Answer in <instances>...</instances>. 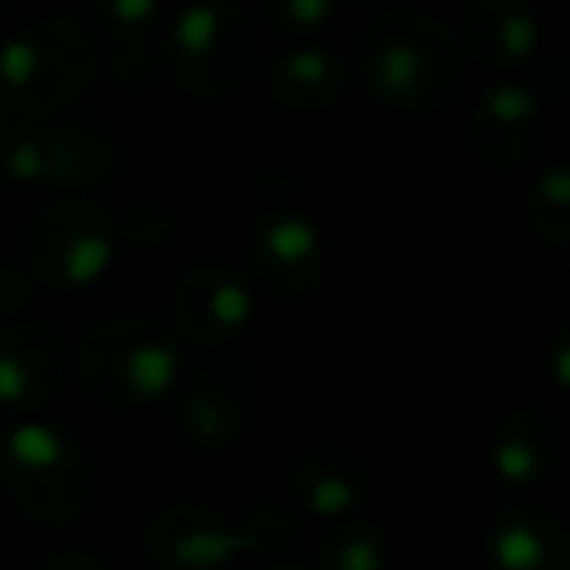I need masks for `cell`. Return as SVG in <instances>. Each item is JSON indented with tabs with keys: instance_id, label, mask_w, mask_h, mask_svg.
Masks as SVG:
<instances>
[{
	"instance_id": "cell-1",
	"label": "cell",
	"mask_w": 570,
	"mask_h": 570,
	"mask_svg": "<svg viewBox=\"0 0 570 570\" xmlns=\"http://www.w3.org/2000/svg\"><path fill=\"white\" fill-rule=\"evenodd\" d=\"M360 79L383 106L411 118H438L465 90V56L458 36L422 9H387L372 17L356 43Z\"/></svg>"
},
{
	"instance_id": "cell-2",
	"label": "cell",
	"mask_w": 570,
	"mask_h": 570,
	"mask_svg": "<svg viewBox=\"0 0 570 570\" xmlns=\"http://www.w3.org/2000/svg\"><path fill=\"white\" fill-rule=\"evenodd\" d=\"M98 67L95 32L75 17L48 12L0 43V98L20 118L48 121L87 95Z\"/></svg>"
},
{
	"instance_id": "cell-3",
	"label": "cell",
	"mask_w": 570,
	"mask_h": 570,
	"mask_svg": "<svg viewBox=\"0 0 570 570\" xmlns=\"http://www.w3.org/2000/svg\"><path fill=\"white\" fill-rule=\"evenodd\" d=\"M75 383L106 411H141L168 395L184 375L180 341L149 317H110L82 336L71 360Z\"/></svg>"
},
{
	"instance_id": "cell-4",
	"label": "cell",
	"mask_w": 570,
	"mask_h": 570,
	"mask_svg": "<svg viewBox=\"0 0 570 570\" xmlns=\"http://www.w3.org/2000/svg\"><path fill=\"white\" fill-rule=\"evenodd\" d=\"M258 24L238 0L184 4L165 28L160 59L173 87L199 102L227 98L250 79L258 63Z\"/></svg>"
},
{
	"instance_id": "cell-5",
	"label": "cell",
	"mask_w": 570,
	"mask_h": 570,
	"mask_svg": "<svg viewBox=\"0 0 570 570\" xmlns=\"http://www.w3.org/2000/svg\"><path fill=\"white\" fill-rule=\"evenodd\" d=\"M0 481L28 520L51 528L87 515L95 497V469L79 438L40 419L17 422L0 438Z\"/></svg>"
},
{
	"instance_id": "cell-6",
	"label": "cell",
	"mask_w": 570,
	"mask_h": 570,
	"mask_svg": "<svg viewBox=\"0 0 570 570\" xmlns=\"http://www.w3.org/2000/svg\"><path fill=\"white\" fill-rule=\"evenodd\" d=\"M20 254L32 285L51 294H82L110 274L118 258V227L102 204L63 196L24 223Z\"/></svg>"
},
{
	"instance_id": "cell-7",
	"label": "cell",
	"mask_w": 570,
	"mask_h": 570,
	"mask_svg": "<svg viewBox=\"0 0 570 570\" xmlns=\"http://www.w3.org/2000/svg\"><path fill=\"white\" fill-rule=\"evenodd\" d=\"M118 145L102 126L17 121L0 134V180L20 188L90 191L118 176Z\"/></svg>"
},
{
	"instance_id": "cell-8",
	"label": "cell",
	"mask_w": 570,
	"mask_h": 570,
	"mask_svg": "<svg viewBox=\"0 0 570 570\" xmlns=\"http://www.w3.org/2000/svg\"><path fill=\"white\" fill-rule=\"evenodd\" d=\"M246 282L274 302H297L325 277V235L305 212L277 207L246 230Z\"/></svg>"
},
{
	"instance_id": "cell-9",
	"label": "cell",
	"mask_w": 570,
	"mask_h": 570,
	"mask_svg": "<svg viewBox=\"0 0 570 570\" xmlns=\"http://www.w3.org/2000/svg\"><path fill=\"white\" fill-rule=\"evenodd\" d=\"M254 317V289L223 258H204L184 269L173 289V333L196 348H223Z\"/></svg>"
},
{
	"instance_id": "cell-10",
	"label": "cell",
	"mask_w": 570,
	"mask_h": 570,
	"mask_svg": "<svg viewBox=\"0 0 570 570\" xmlns=\"http://www.w3.org/2000/svg\"><path fill=\"white\" fill-rule=\"evenodd\" d=\"M547 141V106L523 82H497L469 110V145L497 173H523Z\"/></svg>"
},
{
	"instance_id": "cell-11",
	"label": "cell",
	"mask_w": 570,
	"mask_h": 570,
	"mask_svg": "<svg viewBox=\"0 0 570 570\" xmlns=\"http://www.w3.org/2000/svg\"><path fill=\"white\" fill-rule=\"evenodd\" d=\"M71 380V348L43 321H9L0 333V411L51 406Z\"/></svg>"
},
{
	"instance_id": "cell-12",
	"label": "cell",
	"mask_w": 570,
	"mask_h": 570,
	"mask_svg": "<svg viewBox=\"0 0 570 570\" xmlns=\"http://www.w3.org/2000/svg\"><path fill=\"white\" fill-rule=\"evenodd\" d=\"M250 422V380L238 364H204L184 380L176 430L196 453H227Z\"/></svg>"
},
{
	"instance_id": "cell-13",
	"label": "cell",
	"mask_w": 570,
	"mask_h": 570,
	"mask_svg": "<svg viewBox=\"0 0 570 570\" xmlns=\"http://www.w3.org/2000/svg\"><path fill=\"white\" fill-rule=\"evenodd\" d=\"M145 551L157 570H227V562L243 554V539L223 512L180 500L149 520Z\"/></svg>"
},
{
	"instance_id": "cell-14",
	"label": "cell",
	"mask_w": 570,
	"mask_h": 570,
	"mask_svg": "<svg viewBox=\"0 0 570 570\" xmlns=\"http://www.w3.org/2000/svg\"><path fill=\"white\" fill-rule=\"evenodd\" d=\"M539 24L531 0H465L458 48L465 63L492 75L520 71L539 51Z\"/></svg>"
},
{
	"instance_id": "cell-15",
	"label": "cell",
	"mask_w": 570,
	"mask_h": 570,
	"mask_svg": "<svg viewBox=\"0 0 570 570\" xmlns=\"http://www.w3.org/2000/svg\"><path fill=\"white\" fill-rule=\"evenodd\" d=\"M289 492L297 508L321 520H348L372 504L375 476L367 461L336 445H313L289 469Z\"/></svg>"
},
{
	"instance_id": "cell-16",
	"label": "cell",
	"mask_w": 570,
	"mask_h": 570,
	"mask_svg": "<svg viewBox=\"0 0 570 570\" xmlns=\"http://www.w3.org/2000/svg\"><path fill=\"white\" fill-rule=\"evenodd\" d=\"M489 570H570V539L559 515L531 500H512L484 531Z\"/></svg>"
},
{
	"instance_id": "cell-17",
	"label": "cell",
	"mask_w": 570,
	"mask_h": 570,
	"mask_svg": "<svg viewBox=\"0 0 570 570\" xmlns=\"http://www.w3.org/2000/svg\"><path fill=\"white\" fill-rule=\"evenodd\" d=\"M492 473L508 489H535L551 481L562 461V430L543 406H512L492 430Z\"/></svg>"
},
{
	"instance_id": "cell-18",
	"label": "cell",
	"mask_w": 570,
	"mask_h": 570,
	"mask_svg": "<svg viewBox=\"0 0 570 570\" xmlns=\"http://www.w3.org/2000/svg\"><path fill=\"white\" fill-rule=\"evenodd\" d=\"M266 90L289 114L333 110L348 90V67L336 51L321 48V43H297L269 63Z\"/></svg>"
},
{
	"instance_id": "cell-19",
	"label": "cell",
	"mask_w": 570,
	"mask_h": 570,
	"mask_svg": "<svg viewBox=\"0 0 570 570\" xmlns=\"http://www.w3.org/2000/svg\"><path fill=\"white\" fill-rule=\"evenodd\" d=\"M90 9L110 40V75L118 87H145L153 79V36L165 17V0H90Z\"/></svg>"
},
{
	"instance_id": "cell-20",
	"label": "cell",
	"mask_w": 570,
	"mask_h": 570,
	"mask_svg": "<svg viewBox=\"0 0 570 570\" xmlns=\"http://www.w3.org/2000/svg\"><path fill=\"white\" fill-rule=\"evenodd\" d=\"M313 570H391V535L372 520H333L317 539Z\"/></svg>"
},
{
	"instance_id": "cell-21",
	"label": "cell",
	"mask_w": 570,
	"mask_h": 570,
	"mask_svg": "<svg viewBox=\"0 0 570 570\" xmlns=\"http://www.w3.org/2000/svg\"><path fill=\"white\" fill-rule=\"evenodd\" d=\"M523 223L531 238L547 250H562L570 243V168L551 160L523 191Z\"/></svg>"
},
{
	"instance_id": "cell-22",
	"label": "cell",
	"mask_w": 570,
	"mask_h": 570,
	"mask_svg": "<svg viewBox=\"0 0 570 570\" xmlns=\"http://www.w3.org/2000/svg\"><path fill=\"white\" fill-rule=\"evenodd\" d=\"M235 528L238 539H243V554L274 559L302 539V515L282 500H258V504L246 508L243 520H235Z\"/></svg>"
},
{
	"instance_id": "cell-23",
	"label": "cell",
	"mask_w": 570,
	"mask_h": 570,
	"mask_svg": "<svg viewBox=\"0 0 570 570\" xmlns=\"http://www.w3.org/2000/svg\"><path fill=\"white\" fill-rule=\"evenodd\" d=\"M262 20L285 40H309L336 17V0H258Z\"/></svg>"
},
{
	"instance_id": "cell-24",
	"label": "cell",
	"mask_w": 570,
	"mask_h": 570,
	"mask_svg": "<svg viewBox=\"0 0 570 570\" xmlns=\"http://www.w3.org/2000/svg\"><path fill=\"white\" fill-rule=\"evenodd\" d=\"M118 227V238L134 243L137 250H157V246L173 243L176 235V215L165 199H137L126 212V219L114 223Z\"/></svg>"
},
{
	"instance_id": "cell-25",
	"label": "cell",
	"mask_w": 570,
	"mask_h": 570,
	"mask_svg": "<svg viewBox=\"0 0 570 570\" xmlns=\"http://www.w3.org/2000/svg\"><path fill=\"white\" fill-rule=\"evenodd\" d=\"M36 289H32V277L17 266H4L0 262V321H17L28 313L32 305Z\"/></svg>"
},
{
	"instance_id": "cell-26",
	"label": "cell",
	"mask_w": 570,
	"mask_h": 570,
	"mask_svg": "<svg viewBox=\"0 0 570 570\" xmlns=\"http://www.w3.org/2000/svg\"><path fill=\"white\" fill-rule=\"evenodd\" d=\"M547 372L559 391L570 387V328H559L547 344Z\"/></svg>"
},
{
	"instance_id": "cell-27",
	"label": "cell",
	"mask_w": 570,
	"mask_h": 570,
	"mask_svg": "<svg viewBox=\"0 0 570 570\" xmlns=\"http://www.w3.org/2000/svg\"><path fill=\"white\" fill-rule=\"evenodd\" d=\"M36 570H114V567L90 551H56V554H48Z\"/></svg>"
},
{
	"instance_id": "cell-28",
	"label": "cell",
	"mask_w": 570,
	"mask_h": 570,
	"mask_svg": "<svg viewBox=\"0 0 570 570\" xmlns=\"http://www.w3.org/2000/svg\"><path fill=\"white\" fill-rule=\"evenodd\" d=\"M254 570H313L309 562H297V559H282V554H274V559H266L262 567Z\"/></svg>"
},
{
	"instance_id": "cell-29",
	"label": "cell",
	"mask_w": 570,
	"mask_h": 570,
	"mask_svg": "<svg viewBox=\"0 0 570 570\" xmlns=\"http://www.w3.org/2000/svg\"><path fill=\"white\" fill-rule=\"evenodd\" d=\"M4 126H9V106H4V98H0V134H4Z\"/></svg>"
},
{
	"instance_id": "cell-30",
	"label": "cell",
	"mask_w": 570,
	"mask_h": 570,
	"mask_svg": "<svg viewBox=\"0 0 570 570\" xmlns=\"http://www.w3.org/2000/svg\"><path fill=\"white\" fill-rule=\"evenodd\" d=\"M360 4H375V0H360Z\"/></svg>"
}]
</instances>
